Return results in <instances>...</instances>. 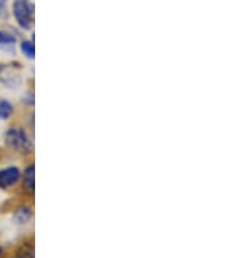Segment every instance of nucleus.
Here are the masks:
<instances>
[{
	"mask_svg": "<svg viewBox=\"0 0 234 258\" xmlns=\"http://www.w3.org/2000/svg\"><path fill=\"white\" fill-rule=\"evenodd\" d=\"M13 16L20 25V28L28 29L31 28L34 21V6L30 0H15L12 6Z\"/></svg>",
	"mask_w": 234,
	"mask_h": 258,
	"instance_id": "nucleus-1",
	"label": "nucleus"
},
{
	"mask_svg": "<svg viewBox=\"0 0 234 258\" xmlns=\"http://www.w3.org/2000/svg\"><path fill=\"white\" fill-rule=\"evenodd\" d=\"M6 142L11 149L17 151H29L31 149L30 140L24 129L11 128L6 133Z\"/></svg>",
	"mask_w": 234,
	"mask_h": 258,
	"instance_id": "nucleus-2",
	"label": "nucleus"
},
{
	"mask_svg": "<svg viewBox=\"0 0 234 258\" xmlns=\"http://www.w3.org/2000/svg\"><path fill=\"white\" fill-rule=\"evenodd\" d=\"M20 170L17 167H7L0 170V188H10V186L15 185L20 180Z\"/></svg>",
	"mask_w": 234,
	"mask_h": 258,
	"instance_id": "nucleus-3",
	"label": "nucleus"
},
{
	"mask_svg": "<svg viewBox=\"0 0 234 258\" xmlns=\"http://www.w3.org/2000/svg\"><path fill=\"white\" fill-rule=\"evenodd\" d=\"M30 217H31V210L28 208H20L19 210L15 211V215H13L15 221L19 224L26 223V222L30 219Z\"/></svg>",
	"mask_w": 234,
	"mask_h": 258,
	"instance_id": "nucleus-4",
	"label": "nucleus"
},
{
	"mask_svg": "<svg viewBox=\"0 0 234 258\" xmlns=\"http://www.w3.org/2000/svg\"><path fill=\"white\" fill-rule=\"evenodd\" d=\"M13 113V106L7 99H0V119H8Z\"/></svg>",
	"mask_w": 234,
	"mask_h": 258,
	"instance_id": "nucleus-5",
	"label": "nucleus"
},
{
	"mask_svg": "<svg viewBox=\"0 0 234 258\" xmlns=\"http://www.w3.org/2000/svg\"><path fill=\"white\" fill-rule=\"evenodd\" d=\"M24 181L29 189L34 188V166L28 167L24 172Z\"/></svg>",
	"mask_w": 234,
	"mask_h": 258,
	"instance_id": "nucleus-6",
	"label": "nucleus"
},
{
	"mask_svg": "<svg viewBox=\"0 0 234 258\" xmlns=\"http://www.w3.org/2000/svg\"><path fill=\"white\" fill-rule=\"evenodd\" d=\"M21 51H22V54L25 55L26 57H29V59H34L35 50H34V43H33V42H30V41L22 42Z\"/></svg>",
	"mask_w": 234,
	"mask_h": 258,
	"instance_id": "nucleus-7",
	"label": "nucleus"
},
{
	"mask_svg": "<svg viewBox=\"0 0 234 258\" xmlns=\"http://www.w3.org/2000/svg\"><path fill=\"white\" fill-rule=\"evenodd\" d=\"M16 42V38L13 35L8 34L6 32H2L0 30V44H15Z\"/></svg>",
	"mask_w": 234,
	"mask_h": 258,
	"instance_id": "nucleus-8",
	"label": "nucleus"
},
{
	"mask_svg": "<svg viewBox=\"0 0 234 258\" xmlns=\"http://www.w3.org/2000/svg\"><path fill=\"white\" fill-rule=\"evenodd\" d=\"M8 12H7V0H0V17L7 19Z\"/></svg>",
	"mask_w": 234,
	"mask_h": 258,
	"instance_id": "nucleus-9",
	"label": "nucleus"
},
{
	"mask_svg": "<svg viewBox=\"0 0 234 258\" xmlns=\"http://www.w3.org/2000/svg\"><path fill=\"white\" fill-rule=\"evenodd\" d=\"M2 253H3V249L0 248V257H2Z\"/></svg>",
	"mask_w": 234,
	"mask_h": 258,
	"instance_id": "nucleus-10",
	"label": "nucleus"
}]
</instances>
